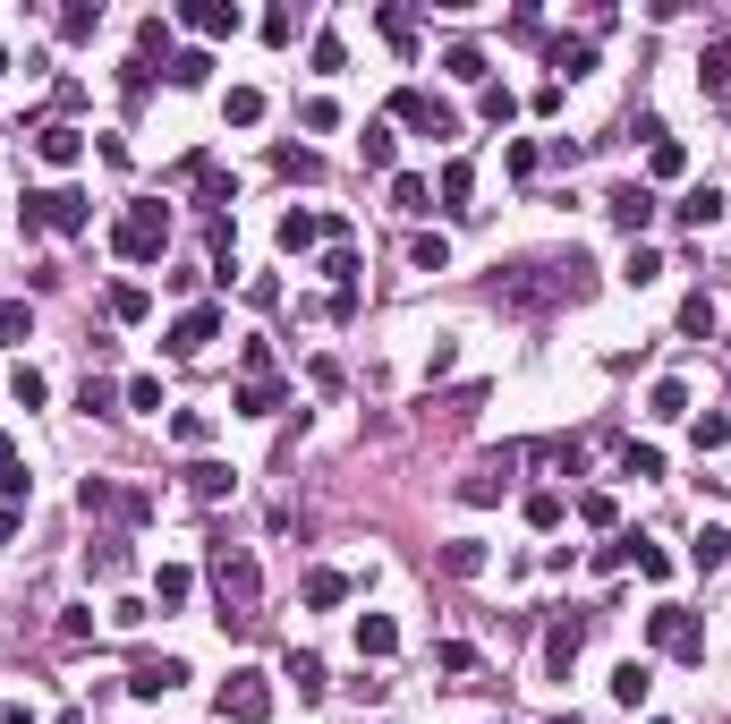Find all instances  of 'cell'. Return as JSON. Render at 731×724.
<instances>
[{"instance_id":"ba28073f","label":"cell","mask_w":731,"mask_h":724,"mask_svg":"<svg viewBox=\"0 0 731 724\" xmlns=\"http://www.w3.org/2000/svg\"><path fill=\"white\" fill-rule=\"evenodd\" d=\"M213 341H222V307H213V298H204V307H188L179 325L162 332V350H170V359H196V350H213Z\"/></svg>"},{"instance_id":"91938a15","label":"cell","mask_w":731,"mask_h":724,"mask_svg":"<svg viewBox=\"0 0 731 724\" xmlns=\"http://www.w3.org/2000/svg\"><path fill=\"white\" fill-rule=\"evenodd\" d=\"M434 665H443V673H477V648H459V639H443V648H434Z\"/></svg>"},{"instance_id":"681fc988","label":"cell","mask_w":731,"mask_h":724,"mask_svg":"<svg viewBox=\"0 0 731 724\" xmlns=\"http://www.w3.org/2000/svg\"><path fill=\"white\" fill-rule=\"evenodd\" d=\"M578 520H587V528H612V520H621V503H612V494H578Z\"/></svg>"},{"instance_id":"6125c7cd","label":"cell","mask_w":731,"mask_h":724,"mask_svg":"<svg viewBox=\"0 0 731 724\" xmlns=\"http://www.w3.org/2000/svg\"><path fill=\"white\" fill-rule=\"evenodd\" d=\"M596 571H605V580H612V571H630V537H612V546H596Z\"/></svg>"},{"instance_id":"74e56055","label":"cell","mask_w":731,"mask_h":724,"mask_svg":"<svg viewBox=\"0 0 731 724\" xmlns=\"http://www.w3.org/2000/svg\"><path fill=\"white\" fill-rule=\"evenodd\" d=\"M341 596H350V580H341V571H307V605H315V614H332Z\"/></svg>"},{"instance_id":"ab89813d","label":"cell","mask_w":731,"mask_h":724,"mask_svg":"<svg viewBox=\"0 0 731 724\" xmlns=\"http://www.w3.org/2000/svg\"><path fill=\"white\" fill-rule=\"evenodd\" d=\"M95 26H102V9H95V0H68V9H60V34H68V43H86Z\"/></svg>"},{"instance_id":"94428289","label":"cell","mask_w":731,"mask_h":724,"mask_svg":"<svg viewBox=\"0 0 731 724\" xmlns=\"http://www.w3.org/2000/svg\"><path fill=\"white\" fill-rule=\"evenodd\" d=\"M383 34H391V43L409 52V43H417V18H409V9H383Z\"/></svg>"},{"instance_id":"7c38bea8","label":"cell","mask_w":731,"mask_h":724,"mask_svg":"<svg viewBox=\"0 0 731 724\" xmlns=\"http://www.w3.org/2000/svg\"><path fill=\"white\" fill-rule=\"evenodd\" d=\"M281 375H247V384H239V401H230V409H239V418H281Z\"/></svg>"},{"instance_id":"7402d4cb","label":"cell","mask_w":731,"mask_h":724,"mask_svg":"<svg viewBox=\"0 0 731 724\" xmlns=\"http://www.w3.org/2000/svg\"><path fill=\"white\" fill-rule=\"evenodd\" d=\"M273 239H281V256H307V248L323 239V213H281V231H273Z\"/></svg>"},{"instance_id":"f6af8a7d","label":"cell","mask_w":731,"mask_h":724,"mask_svg":"<svg viewBox=\"0 0 731 724\" xmlns=\"http://www.w3.org/2000/svg\"><path fill=\"white\" fill-rule=\"evenodd\" d=\"M477 111L494 120V129H510V120H519V95H510V86H485V95H477Z\"/></svg>"},{"instance_id":"680465c9","label":"cell","mask_w":731,"mask_h":724,"mask_svg":"<svg viewBox=\"0 0 731 724\" xmlns=\"http://www.w3.org/2000/svg\"><path fill=\"white\" fill-rule=\"evenodd\" d=\"M451 366H459V341H434V350H425V384H443Z\"/></svg>"},{"instance_id":"60d3db41","label":"cell","mask_w":731,"mask_h":724,"mask_svg":"<svg viewBox=\"0 0 731 724\" xmlns=\"http://www.w3.org/2000/svg\"><path fill=\"white\" fill-rule=\"evenodd\" d=\"M655 273H664V256H655V248H646V239H638V248H630V264H621V282H630V290H646V282H655Z\"/></svg>"},{"instance_id":"f907efd6","label":"cell","mask_w":731,"mask_h":724,"mask_svg":"<svg viewBox=\"0 0 731 724\" xmlns=\"http://www.w3.org/2000/svg\"><path fill=\"white\" fill-rule=\"evenodd\" d=\"M298 120H307V129H315V136H332V129H341V102H332V95H315V102H307V111H298Z\"/></svg>"},{"instance_id":"4dcf8cb0","label":"cell","mask_w":731,"mask_h":724,"mask_svg":"<svg viewBox=\"0 0 731 724\" xmlns=\"http://www.w3.org/2000/svg\"><path fill=\"white\" fill-rule=\"evenodd\" d=\"M289 682H298V699H323L332 691V682H323V657H298V648H289V665H281Z\"/></svg>"},{"instance_id":"816d5d0a","label":"cell","mask_w":731,"mask_h":724,"mask_svg":"<svg viewBox=\"0 0 731 724\" xmlns=\"http://www.w3.org/2000/svg\"><path fill=\"white\" fill-rule=\"evenodd\" d=\"M350 68V52H341V34H315V77H341Z\"/></svg>"},{"instance_id":"5b68a950","label":"cell","mask_w":731,"mask_h":724,"mask_svg":"<svg viewBox=\"0 0 731 724\" xmlns=\"http://www.w3.org/2000/svg\"><path fill=\"white\" fill-rule=\"evenodd\" d=\"M264 716H273V682H264L255 665H239L222 682V724H264Z\"/></svg>"},{"instance_id":"b9f144b4","label":"cell","mask_w":731,"mask_h":724,"mask_svg":"<svg viewBox=\"0 0 731 724\" xmlns=\"http://www.w3.org/2000/svg\"><path fill=\"white\" fill-rule=\"evenodd\" d=\"M111 316H120V325H145V316H154V298L136 290V282H120V290H111Z\"/></svg>"},{"instance_id":"484cf974","label":"cell","mask_w":731,"mask_h":724,"mask_svg":"<svg viewBox=\"0 0 731 724\" xmlns=\"http://www.w3.org/2000/svg\"><path fill=\"white\" fill-rule=\"evenodd\" d=\"M188 596H196V571L188 562H162L154 571V605H188Z\"/></svg>"},{"instance_id":"d6a6232c","label":"cell","mask_w":731,"mask_h":724,"mask_svg":"<svg viewBox=\"0 0 731 724\" xmlns=\"http://www.w3.org/2000/svg\"><path fill=\"white\" fill-rule=\"evenodd\" d=\"M621 478L655 486V478H664V452H655V443H630V452H621Z\"/></svg>"},{"instance_id":"1f68e13d","label":"cell","mask_w":731,"mask_h":724,"mask_svg":"<svg viewBox=\"0 0 731 724\" xmlns=\"http://www.w3.org/2000/svg\"><path fill=\"white\" fill-rule=\"evenodd\" d=\"M409 264H417V273H443V264H451V239L443 231H417L409 239Z\"/></svg>"},{"instance_id":"8fae6325","label":"cell","mask_w":731,"mask_h":724,"mask_svg":"<svg viewBox=\"0 0 731 724\" xmlns=\"http://www.w3.org/2000/svg\"><path fill=\"white\" fill-rule=\"evenodd\" d=\"M544 68H553V86H562V77H587V68H596V34H553V43H544Z\"/></svg>"},{"instance_id":"d590c367","label":"cell","mask_w":731,"mask_h":724,"mask_svg":"<svg viewBox=\"0 0 731 724\" xmlns=\"http://www.w3.org/2000/svg\"><path fill=\"white\" fill-rule=\"evenodd\" d=\"M391 205H400V213H434V188H425L417 171H400V179H391Z\"/></svg>"},{"instance_id":"db71d44e","label":"cell","mask_w":731,"mask_h":724,"mask_svg":"<svg viewBox=\"0 0 731 724\" xmlns=\"http://www.w3.org/2000/svg\"><path fill=\"white\" fill-rule=\"evenodd\" d=\"M723 443H731V418H723V409H706V418H698V452H723Z\"/></svg>"},{"instance_id":"be15d7a7","label":"cell","mask_w":731,"mask_h":724,"mask_svg":"<svg viewBox=\"0 0 731 724\" xmlns=\"http://www.w3.org/2000/svg\"><path fill=\"white\" fill-rule=\"evenodd\" d=\"M9 537H18V512H0V555H9Z\"/></svg>"},{"instance_id":"6f0895ef","label":"cell","mask_w":731,"mask_h":724,"mask_svg":"<svg viewBox=\"0 0 731 724\" xmlns=\"http://www.w3.org/2000/svg\"><path fill=\"white\" fill-rule=\"evenodd\" d=\"M60 639H68V648H86V639H95V614H86V605H68V614H60Z\"/></svg>"},{"instance_id":"8d00e7d4","label":"cell","mask_w":731,"mask_h":724,"mask_svg":"<svg viewBox=\"0 0 731 724\" xmlns=\"http://www.w3.org/2000/svg\"><path fill=\"white\" fill-rule=\"evenodd\" d=\"M9 401H18V409H43V401H52L43 366H18V375H9Z\"/></svg>"},{"instance_id":"83f0119b","label":"cell","mask_w":731,"mask_h":724,"mask_svg":"<svg viewBox=\"0 0 731 724\" xmlns=\"http://www.w3.org/2000/svg\"><path fill=\"white\" fill-rule=\"evenodd\" d=\"M443 77H459V86H485V52H477V43H451V52H443Z\"/></svg>"},{"instance_id":"277c9868","label":"cell","mask_w":731,"mask_h":724,"mask_svg":"<svg viewBox=\"0 0 731 724\" xmlns=\"http://www.w3.org/2000/svg\"><path fill=\"white\" fill-rule=\"evenodd\" d=\"M646 639H655L664 657H680V665H706V623L689 605H655V614H646Z\"/></svg>"},{"instance_id":"4316f807","label":"cell","mask_w":731,"mask_h":724,"mask_svg":"<svg viewBox=\"0 0 731 724\" xmlns=\"http://www.w3.org/2000/svg\"><path fill=\"white\" fill-rule=\"evenodd\" d=\"M443 571H451V580H477V571H485V546H477V537H451V546H443Z\"/></svg>"},{"instance_id":"9f6ffc18","label":"cell","mask_w":731,"mask_h":724,"mask_svg":"<svg viewBox=\"0 0 731 724\" xmlns=\"http://www.w3.org/2000/svg\"><path fill=\"white\" fill-rule=\"evenodd\" d=\"M502 163H510V179H536V171H544V154H536V145H528V136H519V145H510Z\"/></svg>"},{"instance_id":"f35d334b","label":"cell","mask_w":731,"mask_h":724,"mask_svg":"<svg viewBox=\"0 0 731 724\" xmlns=\"http://www.w3.org/2000/svg\"><path fill=\"white\" fill-rule=\"evenodd\" d=\"M630 562H638V580H672V555L655 537H630Z\"/></svg>"},{"instance_id":"d4e9b609","label":"cell","mask_w":731,"mask_h":724,"mask_svg":"<svg viewBox=\"0 0 731 724\" xmlns=\"http://www.w3.org/2000/svg\"><path fill=\"white\" fill-rule=\"evenodd\" d=\"M646 418H689V384H680V375H664V384H655V393H646Z\"/></svg>"},{"instance_id":"7dc6e473","label":"cell","mask_w":731,"mask_h":724,"mask_svg":"<svg viewBox=\"0 0 731 724\" xmlns=\"http://www.w3.org/2000/svg\"><path fill=\"white\" fill-rule=\"evenodd\" d=\"M77 512H120V486H111V478H86V486H77Z\"/></svg>"},{"instance_id":"f1b7e54d","label":"cell","mask_w":731,"mask_h":724,"mask_svg":"<svg viewBox=\"0 0 731 724\" xmlns=\"http://www.w3.org/2000/svg\"><path fill=\"white\" fill-rule=\"evenodd\" d=\"M391 154H400V136L383 129V120H375L366 136H357V163H366V171H391Z\"/></svg>"},{"instance_id":"ee69618b","label":"cell","mask_w":731,"mask_h":724,"mask_svg":"<svg viewBox=\"0 0 731 724\" xmlns=\"http://www.w3.org/2000/svg\"><path fill=\"white\" fill-rule=\"evenodd\" d=\"M562 512H571V503H562L553 486H536V494H528V528H562Z\"/></svg>"},{"instance_id":"c3c4849f","label":"cell","mask_w":731,"mask_h":724,"mask_svg":"<svg viewBox=\"0 0 731 724\" xmlns=\"http://www.w3.org/2000/svg\"><path fill=\"white\" fill-rule=\"evenodd\" d=\"M77 409H86V418H102V409H120V393H111L102 375H86V384H77Z\"/></svg>"},{"instance_id":"bcb514c9","label":"cell","mask_w":731,"mask_h":724,"mask_svg":"<svg viewBox=\"0 0 731 724\" xmlns=\"http://www.w3.org/2000/svg\"><path fill=\"white\" fill-rule=\"evenodd\" d=\"M34 332V307H18V298H0V341H9V350H18V341H26Z\"/></svg>"},{"instance_id":"9a60e30c","label":"cell","mask_w":731,"mask_h":724,"mask_svg":"<svg viewBox=\"0 0 731 724\" xmlns=\"http://www.w3.org/2000/svg\"><path fill=\"white\" fill-rule=\"evenodd\" d=\"M672 222H680V231H706V222H723V188H715V179H706V188H689V197L672 205Z\"/></svg>"},{"instance_id":"2e32d148","label":"cell","mask_w":731,"mask_h":724,"mask_svg":"<svg viewBox=\"0 0 731 724\" xmlns=\"http://www.w3.org/2000/svg\"><path fill=\"white\" fill-rule=\"evenodd\" d=\"M391 648H400V623H391V614H357V657L383 665Z\"/></svg>"},{"instance_id":"836d02e7","label":"cell","mask_w":731,"mask_h":724,"mask_svg":"<svg viewBox=\"0 0 731 724\" xmlns=\"http://www.w3.org/2000/svg\"><path fill=\"white\" fill-rule=\"evenodd\" d=\"M170 86H204V77H213V52H170Z\"/></svg>"},{"instance_id":"52a82bcc","label":"cell","mask_w":731,"mask_h":724,"mask_svg":"<svg viewBox=\"0 0 731 724\" xmlns=\"http://www.w3.org/2000/svg\"><path fill=\"white\" fill-rule=\"evenodd\" d=\"M605 213H612V231L646 239V231H655V213H664V205H655V188H646V179H621V188L605 197Z\"/></svg>"},{"instance_id":"3957f363","label":"cell","mask_w":731,"mask_h":724,"mask_svg":"<svg viewBox=\"0 0 731 724\" xmlns=\"http://www.w3.org/2000/svg\"><path fill=\"white\" fill-rule=\"evenodd\" d=\"M18 222H26V231H60V239H77L86 222H95V205L77 197V188H34Z\"/></svg>"},{"instance_id":"30bf717a","label":"cell","mask_w":731,"mask_h":724,"mask_svg":"<svg viewBox=\"0 0 731 724\" xmlns=\"http://www.w3.org/2000/svg\"><path fill=\"white\" fill-rule=\"evenodd\" d=\"M578 648H587V614H562V623L544 630V673H553V682H571Z\"/></svg>"},{"instance_id":"11a10c76","label":"cell","mask_w":731,"mask_h":724,"mask_svg":"<svg viewBox=\"0 0 731 724\" xmlns=\"http://www.w3.org/2000/svg\"><path fill=\"white\" fill-rule=\"evenodd\" d=\"M95 546H102V555H86V562H95L102 580H120V571H128V546H120V537H95Z\"/></svg>"},{"instance_id":"7bdbcfd3","label":"cell","mask_w":731,"mask_h":724,"mask_svg":"<svg viewBox=\"0 0 731 724\" xmlns=\"http://www.w3.org/2000/svg\"><path fill=\"white\" fill-rule=\"evenodd\" d=\"M502 486H510V478H459V503H468V512H494Z\"/></svg>"},{"instance_id":"f5cc1de1","label":"cell","mask_w":731,"mask_h":724,"mask_svg":"<svg viewBox=\"0 0 731 724\" xmlns=\"http://www.w3.org/2000/svg\"><path fill=\"white\" fill-rule=\"evenodd\" d=\"M128 409H154V418H162V384H154V375H128Z\"/></svg>"},{"instance_id":"4fadbf2b","label":"cell","mask_w":731,"mask_h":724,"mask_svg":"<svg viewBox=\"0 0 731 724\" xmlns=\"http://www.w3.org/2000/svg\"><path fill=\"white\" fill-rule=\"evenodd\" d=\"M179 18H188V26L204 34V43H222V34H239V0H188Z\"/></svg>"},{"instance_id":"03108f58","label":"cell","mask_w":731,"mask_h":724,"mask_svg":"<svg viewBox=\"0 0 731 724\" xmlns=\"http://www.w3.org/2000/svg\"><path fill=\"white\" fill-rule=\"evenodd\" d=\"M0 77H9V52H0Z\"/></svg>"},{"instance_id":"e7e4bbea","label":"cell","mask_w":731,"mask_h":724,"mask_svg":"<svg viewBox=\"0 0 731 724\" xmlns=\"http://www.w3.org/2000/svg\"><path fill=\"white\" fill-rule=\"evenodd\" d=\"M0 469H18V443H9V435H0Z\"/></svg>"},{"instance_id":"e575fe53","label":"cell","mask_w":731,"mask_h":724,"mask_svg":"<svg viewBox=\"0 0 731 724\" xmlns=\"http://www.w3.org/2000/svg\"><path fill=\"white\" fill-rule=\"evenodd\" d=\"M646 171H655V179H680V171H689V145H680V136H655Z\"/></svg>"},{"instance_id":"44dd1931","label":"cell","mask_w":731,"mask_h":724,"mask_svg":"<svg viewBox=\"0 0 731 724\" xmlns=\"http://www.w3.org/2000/svg\"><path fill=\"white\" fill-rule=\"evenodd\" d=\"M715 325H723V307H715V290H689V298H680V332H689V341H706Z\"/></svg>"},{"instance_id":"6da1fadb","label":"cell","mask_w":731,"mask_h":724,"mask_svg":"<svg viewBox=\"0 0 731 724\" xmlns=\"http://www.w3.org/2000/svg\"><path fill=\"white\" fill-rule=\"evenodd\" d=\"M213 589H222V623L247 630L255 623V596H264V571H255L247 546H213Z\"/></svg>"},{"instance_id":"f546056e","label":"cell","mask_w":731,"mask_h":724,"mask_svg":"<svg viewBox=\"0 0 731 724\" xmlns=\"http://www.w3.org/2000/svg\"><path fill=\"white\" fill-rule=\"evenodd\" d=\"M222 120H230V129H255V120H264V95H255V86H230V95H222Z\"/></svg>"},{"instance_id":"ac0fdd59","label":"cell","mask_w":731,"mask_h":724,"mask_svg":"<svg viewBox=\"0 0 731 724\" xmlns=\"http://www.w3.org/2000/svg\"><path fill=\"white\" fill-rule=\"evenodd\" d=\"M468 197H477V163H468V154H451V163H443V205H451V213H477Z\"/></svg>"},{"instance_id":"d6986e66","label":"cell","mask_w":731,"mask_h":724,"mask_svg":"<svg viewBox=\"0 0 731 724\" xmlns=\"http://www.w3.org/2000/svg\"><path fill=\"white\" fill-rule=\"evenodd\" d=\"M646 691H655V665H646V657L612 665V699H621V707H646Z\"/></svg>"},{"instance_id":"8992f818","label":"cell","mask_w":731,"mask_h":724,"mask_svg":"<svg viewBox=\"0 0 731 724\" xmlns=\"http://www.w3.org/2000/svg\"><path fill=\"white\" fill-rule=\"evenodd\" d=\"M391 120H409V129H425V136H459V111H451L443 95H425V86H400V95H391Z\"/></svg>"},{"instance_id":"cb8c5ba5","label":"cell","mask_w":731,"mask_h":724,"mask_svg":"<svg viewBox=\"0 0 731 724\" xmlns=\"http://www.w3.org/2000/svg\"><path fill=\"white\" fill-rule=\"evenodd\" d=\"M170 443H179V452H204V443H213V418H204V409H170Z\"/></svg>"},{"instance_id":"9c48e42d","label":"cell","mask_w":731,"mask_h":724,"mask_svg":"<svg viewBox=\"0 0 731 724\" xmlns=\"http://www.w3.org/2000/svg\"><path fill=\"white\" fill-rule=\"evenodd\" d=\"M179 682H188V665H179V657H136V665H128V699H145V707L170 699Z\"/></svg>"},{"instance_id":"5bb4252c","label":"cell","mask_w":731,"mask_h":724,"mask_svg":"<svg viewBox=\"0 0 731 724\" xmlns=\"http://www.w3.org/2000/svg\"><path fill=\"white\" fill-rule=\"evenodd\" d=\"M34 154H43L52 171H68L77 154H86V129H68V120H52V129H34Z\"/></svg>"},{"instance_id":"603a6c76","label":"cell","mask_w":731,"mask_h":724,"mask_svg":"<svg viewBox=\"0 0 731 724\" xmlns=\"http://www.w3.org/2000/svg\"><path fill=\"white\" fill-rule=\"evenodd\" d=\"M230 486H239V478H230V461H196V469H188V494H196V503H222Z\"/></svg>"},{"instance_id":"e0dca14e","label":"cell","mask_w":731,"mask_h":724,"mask_svg":"<svg viewBox=\"0 0 731 724\" xmlns=\"http://www.w3.org/2000/svg\"><path fill=\"white\" fill-rule=\"evenodd\" d=\"M689 562H698V571H723V562H731V528H723V520H698V537H689Z\"/></svg>"},{"instance_id":"7a4b0ae2","label":"cell","mask_w":731,"mask_h":724,"mask_svg":"<svg viewBox=\"0 0 731 724\" xmlns=\"http://www.w3.org/2000/svg\"><path fill=\"white\" fill-rule=\"evenodd\" d=\"M111 248H120L128 264H154L162 248H170V205H162V197H136L120 222H111Z\"/></svg>"},{"instance_id":"ffe728a7","label":"cell","mask_w":731,"mask_h":724,"mask_svg":"<svg viewBox=\"0 0 731 724\" xmlns=\"http://www.w3.org/2000/svg\"><path fill=\"white\" fill-rule=\"evenodd\" d=\"M698 86L706 95H731V34H715V43L698 52Z\"/></svg>"}]
</instances>
